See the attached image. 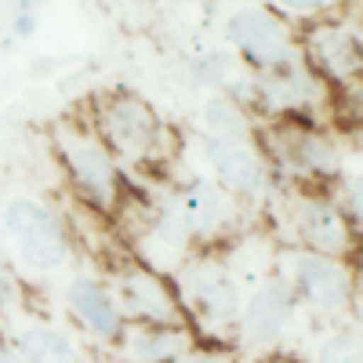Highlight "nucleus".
<instances>
[{"label":"nucleus","instance_id":"nucleus-1","mask_svg":"<svg viewBox=\"0 0 363 363\" xmlns=\"http://www.w3.org/2000/svg\"><path fill=\"white\" fill-rule=\"evenodd\" d=\"M4 225L8 240L15 255L29 265V269H40V272H55L62 269L69 258V244H66V233L62 225L55 222L51 211H44L37 200H11L4 207Z\"/></svg>","mask_w":363,"mask_h":363},{"label":"nucleus","instance_id":"nucleus-2","mask_svg":"<svg viewBox=\"0 0 363 363\" xmlns=\"http://www.w3.org/2000/svg\"><path fill=\"white\" fill-rule=\"evenodd\" d=\"M229 37L247 58L262 66H280L287 62V33L280 22H272L265 11H236L229 18Z\"/></svg>","mask_w":363,"mask_h":363},{"label":"nucleus","instance_id":"nucleus-3","mask_svg":"<svg viewBox=\"0 0 363 363\" xmlns=\"http://www.w3.org/2000/svg\"><path fill=\"white\" fill-rule=\"evenodd\" d=\"M298 287L313 306L327 309V313H338L349 306V277L338 262H327V258H301L298 269Z\"/></svg>","mask_w":363,"mask_h":363},{"label":"nucleus","instance_id":"nucleus-4","mask_svg":"<svg viewBox=\"0 0 363 363\" xmlns=\"http://www.w3.org/2000/svg\"><path fill=\"white\" fill-rule=\"evenodd\" d=\"M66 298H69L73 313H77L91 330H95L99 338H106V342L120 338L124 320H120V309H116V301L109 298V291H102V284L87 280V277H77V280L66 287Z\"/></svg>","mask_w":363,"mask_h":363},{"label":"nucleus","instance_id":"nucleus-5","mask_svg":"<svg viewBox=\"0 0 363 363\" xmlns=\"http://www.w3.org/2000/svg\"><path fill=\"white\" fill-rule=\"evenodd\" d=\"M291 320V294L280 284H269L251 294L244 309V335L258 345H269L284 335V327Z\"/></svg>","mask_w":363,"mask_h":363},{"label":"nucleus","instance_id":"nucleus-6","mask_svg":"<svg viewBox=\"0 0 363 363\" xmlns=\"http://www.w3.org/2000/svg\"><path fill=\"white\" fill-rule=\"evenodd\" d=\"M11 349L18 352L22 363H84L77 338L48 323H33V327L18 330Z\"/></svg>","mask_w":363,"mask_h":363},{"label":"nucleus","instance_id":"nucleus-7","mask_svg":"<svg viewBox=\"0 0 363 363\" xmlns=\"http://www.w3.org/2000/svg\"><path fill=\"white\" fill-rule=\"evenodd\" d=\"M189 352V338L178 327H157L142 323L128 335V356L135 363H174Z\"/></svg>","mask_w":363,"mask_h":363},{"label":"nucleus","instance_id":"nucleus-8","mask_svg":"<svg viewBox=\"0 0 363 363\" xmlns=\"http://www.w3.org/2000/svg\"><path fill=\"white\" fill-rule=\"evenodd\" d=\"M109 138L124 149V153H142V149H149V142H153L157 135V120L149 116L145 106H138L135 99H124L116 102L109 109Z\"/></svg>","mask_w":363,"mask_h":363},{"label":"nucleus","instance_id":"nucleus-9","mask_svg":"<svg viewBox=\"0 0 363 363\" xmlns=\"http://www.w3.org/2000/svg\"><path fill=\"white\" fill-rule=\"evenodd\" d=\"M124 298L131 306V316H138L145 323H157V327H174V301L167 298V291L153 277L131 272L124 280Z\"/></svg>","mask_w":363,"mask_h":363},{"label":"nucleus","instance_id":"nucleus-10","mask_svg":"<svg viewBox=\"0 0 363 363\" xmlns=\"http://www.w3.org/2000/svg\"><path fill=\"white\" fill-rule=\"evenodd\" d=\"M66 160H69L73 178L80 182L87 193H95L99 200H102V196L109 200V193H113V167H109V157L102 153V145H95V142H77V145L66 149Z\"/></svg>","mask_w":363,"mask_h":363},{"label":"nucleus","instance_id":"nucleus-11","mask_svg":"<svg viewBox=\"0 0 363 363\" xmlns=\"http://www.w3.org/2000/svg\"><path fill=\"white\" fill-rule=\"evenodd\" d=\"M298 225H301V236L320 251H342L345 247V225L335 211L323 207V203H313V207L301 211Z\"/></svg>","mask_w":363,"mask_h":363},{"label":"nucleus","instance_id":"nucleus-12","mask_svg":"<svg viewBox=\"0 0 363 363\" xmlns=\"http://www.w3.org/2000/svg\"><path fill=\"white\" fill-rule=\"evenodd\" d=\"M215 171H218V178L225 182V186L236 189V193H258L262 182H265L258 160L247 153V149H222V153L215 157Z\"/></svg>","mask_w":363,"mask_h":363},{"label":"nucleus","instance_id":"nucleus-13","mask_svg":"<svg viewBox=\"0 0 363 363\" xmlns=\"http://www.w3.org/2000/svg\"><path fill=\"white\" fill-rule=\"evenodd\" d=\"M196 301L211 313V316H218V320H229L240 313V294L229 280H222L218 272H196V277L189 280Z\"/></svg>","mask_w":363,"mask_h":363},{"label":"nucleus","instance_id":"nucleus-14","mask_svg":"<svg viewBox=\"0 0 363 363\" xmlns=\"http://www.w3.org/2000/svg\"><path fill=\"white\" fill-rule=\"evenodd\" d=\"M320 55L335 73H349L363 62V44L356 37L342 33V29H330V33L323 37V44H320Z\"/></svg>","mask_w":363,"mask_h":363},{"label":"nucleus","instance_id":"nucleus-15","mask_svg":"<svg viewBox=\"0 0 363 363\" xmlns=\"http://www.w3.org/2000/svg\"><path fill=\"white\" fill-rule=\"evenodd\" d=\"M186 218H189V225H200V229H207V225H215L222 215H225V203H222V196L215 193V189H207V186H200V189H193L189 196H186Z\"/></svg>","mask_w":363,"mask_h":363},{"label":"nucleus","instance_id":"nucleus-16","mask_svg":"<svg viewBox=\"0 0 363 363\" xmlns=\"http://www.w3.org/2000/svg\"><path fill=\"white\" fill-rule=\"evenodd\" d=\"M316 363H363V335H356V330H342V335L327 338L320 345Z\"/></svg>","mask_w":363,"mask_h":363},{"label":"nucleus","instance_id":"nucleus-17","mask_svg":"<svg viewBox=\"0 0 363 363\" xmlns=\"http://www.w3.org/2000/svg\"><path fill=\"white\" fill-rule=\"evenodd\" d=\"M203 124H207V131H215L218 138H229V135L244 131V120H240V113L225 99H207L203 102Z\"/></svg>","mask_w":363,"mask_h":363},{"label":"nucleus","instance_id":"nucleus-18","mask_svg":"<svg viewBox=\"0 0 363 363\" xmlns=\"http://www.w3.org/2000/svg\"><path fill=\"white\" fill-rule=\"evenodd\" d=\"M33 29H37V15H33V11H18L15 33H18V37H33Z\"/></svg>","mask_w":363,"mask_h":363},{"label":"nucleus","instance_id":"nucleus-19","mask_svg":"<svg viewBox=\"0 0 363 363\" xmlns=\"http://www.w3.org/2000/svg\"><path fill=\"white\" fill-rule=\"evenodd\" d=\"M287 8H294V11H316V8H323L327 0H284Z\"/></svg>","mask_w":363,"mask_h":363},{"label":"nucleus","instance_id":"nucleus-20","mask_svg":"<svg viewBox=\"0 0 363 363\" xmlns=\"http://www.w3.org/2000/svg\"><path fill=\"white\" fill-rule=\"evenodd\" d=\"M8 301H11V280H8L4 265H0V306H8Z\"/></svg>","mask_w":363,"mask_h":363},{"label":"nucleus","instance_id":"nucleus-21","mask_svg":"<svg viewBox=\"0 0 363 363\" xmlns=\"http://www.w3.org/2000/svg\"><path fill=\"white\" fill-rule=\"evenodd\" d=\"M352 207H356V215L363 218V178L352 186Z\"/></svg>","mask_w":363,"mask_h":363},{"label":"nucleus","instance_id":"nucleus-22","mask_svg":"<svg viewBox=\"0 0 363 363\" xmlns=\"http://www.w3.org/2000/svg\"><path fill=\"white\" fill-rule=\"evenodd\" d=\"M186 363H233L229 356H218V352H211V356H189Z\"/></svg>","mask_w":363,"mask_h":363},{"label":"nucleus","instance_id":"nucleus-23","mask_svg":"<svg viewBox=\"0 0 363 363\" xmlns=\"http://www.w3.org/2000/svg\"><path fill=\"white\" fill-rule=\"evenodd\" d=\"M0 363H22V359H18V352H15L8 342H0Z\"/></svg>","mask_w":363,"mask_h":363},{"label":"nucleus","instance_id":"nucleus-24","mask_svg":"<svg viewBox=\"0 0 363 363\" xmlns=\"http://www.w3.org/2000/svg\"><path fill=\"white\" fill-rule=\"evenodd\" d=\"M15 4H18V8H22V11H33V8H37V4H40V0H15Z\"/></svg>","mask_w":363,"mask_h":363}]
</instances>
